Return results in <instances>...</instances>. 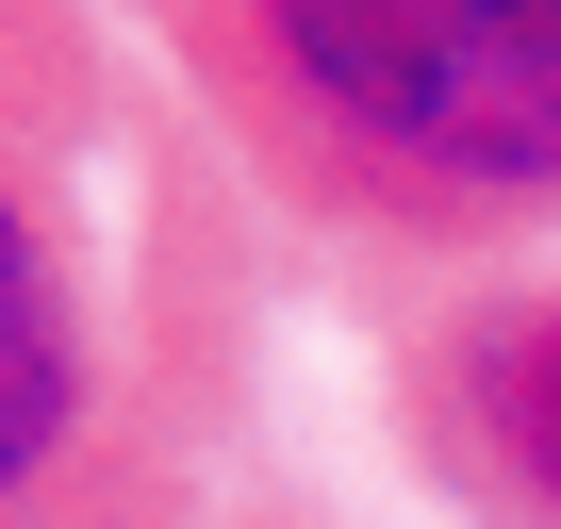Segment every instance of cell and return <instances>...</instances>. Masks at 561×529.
<instances>
[{"label": "cell", "instance_id": "obj_1", "mask_svg": "<svg viewBox=\"0 0 561 529\" xmlns=\"http://www.w3.org/2000/svg\"><path fill=\"white\" fill-rule=\"evenodd\" d=\"M280 232L133 0H0V529H198L264 397Z\"/></svg>", "mask_w": 561, "mask_h": 529}, {"label": "cell", "instance_id": "obj_2", "mask_svg": "<svg viewBox=\"0 0 561 529\" xmlns=\"http://www.w3.org/2000/svg\"><path fill=\"white\" fill-rule=\"evenodd\" d=\"M231 199L364 299L561 248V0H133Z\"/></svg>", "mask_w": 561, "mask_h": 529}, {"label": "cell", "instance_id": "obj_3", "mask_svg": "<svg viewBox=\"0 0 561 529\" xmlns=\"http://www.w3.org/2000/svg\"><path fill=\"white\" fill-rule=\"evenodd\" d=\"M380 447L462 529H561V248L380 299Z\"/></svg>", "mask_w": 561, "mask_h": 529}, {"label": "cell", "instance_id": "obj_4", "mask_svg": "<svg viewBox=\"0 0 561 529\" xmlns=\"http://www.w3.org/2000/svg\"><path fill=\"white\" fill-rule=\"evenodd\" d=\"M198 529H331V513H298V496H215Z\"/></svg>", "mask_w": 561, "mask_h": 529}]
</instances>
